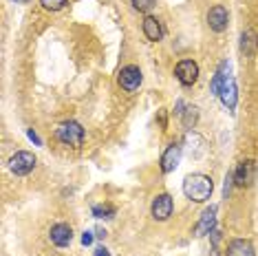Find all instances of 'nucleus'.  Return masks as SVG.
<instances>
[{
    "mask_svg": "<svg viewBox=\"0 0 258 256\" xmlns=\"http://www.w3.org/2000/svg\"><path fill=\"white\" fill-rule=\"evenodd\" d=\"M212 192H214V181L208 177V174L197 172V174H187L183 179V195L190 201L203 203L212 197Z\"/></svg>",
    "mask_w": 258,
    "mask_h": 256,
    "instance_id": "1",
    "label": "nucleus"
},
{
    "mask_svg": "<svg viewBox=\"0 0 258 256\" xmlns=\"http://www.w3.org/2000/svg\"><path fill=\"white\" fill-rule=\"evenodd\" d=\"M142 80H144V75L139 71V67H135V64H128V67H124L119 71V86L128 93L137 91L142 86Z\"/></svg>",
    "mask_w": 258,
    "mask_h": 256,
    "instance_id": "6",
    "label": "nucleus"
},
{
    "mask_svg": "<svg viewBox=\"0 0 258 256\" xmlns=\"http://www.w3.org/2000/svg\"><path fill=\"white\" fill-rule=\"evenodd\" d=\"M258 49V36L254 29H245L243 33H240V51H243L245 55H254Z\"/></svg>",
    "mask_w": 258,
    "mask_h": 256,
    "instance_id": "16",
    "label": "nucleus"
},
{
    "mask_svg": "<svg viewBox=\"0 0 258 256\" xmlns=\"http://www.w3.org/2000/svg\"><path fill=\"white\" fill-rule=\"evenodd\" d=\"M214 223H216V206H210L208 210H203L201 219H199L197 228H195V234L197 236H205L214 230Z\"/></svg>",
    "mask_w": 258,
    "mask_h": 256,
    "instance_id": "12",
    "label": "nucleus"
},
{
    "mask_svg": "<svg viewBox=\"0 0 258 256\" xmlns=\"http://www.w3.org/2000/svg\"><path fill=\"white\" fill-rule=\"evenodd\" d=\"M131 3H133V7L137 9V11H144V14H148V11L155 7L157 0H131Z\"/></svg>",
    "mask_w": 258,
    "mask_h": 256,
    "instance_id": "20",
    "label": "nucleus"
},
{
    "mask_svg": "<svg viewBox=\"0 0 258 256\" xmlns=\"http://www.w3.org/2000/svg\"><path fill=\"white\" fill-rule=\"evenodd\" d=\"M27 135H29V139H31L33 144H36V146H42V139L36 135V131H27Z\"/></svg>",
    "mask_w": 258,
    "mask_h": 256,
    "instance_id": "22",
    "label": "nucleus"
},
{
    "mask_svg": "<svg viewBox=\"0 0 258 256\" xmlns=\"http://www.w3.org/2000/svg\"><path fill=\"white\" fill-rule=\"evenodd\" d=\"M93 256H110V252H108L106 247H97L95 252H93Z\"/></svg>",
    "mask_w": 258,
    "mask_h": 256,
    "instance_id": "24",
    "label": "nucleus"
},
{
    "mask_svg": "<svg viewBox=\"0 0 258 256\" xmlns=\"http://www.w3.org/2000/svg\"><path fill=\"white\" fill-rule=\"evenodd\" d=\"M199 121V108L197 106H185L183 113H181V124H183L187 131H192V128L197 126Z\"/></svg>",
    "mask_w": 258,
    "mask_h": 256,
    "instance_id": "17",
    "label": "nucleus"
},
{
    "mask_svg": "<svg viewBox=\"0 0 258 256\" xmlns=\"http://www.w3.org/2000/svg\"><path fill=\"white\" fill-rule=\"evenodd\" d=\"M225 256H256V252L247 238H234V241H230V245H227Z\"/></svg>",
    "mask_w": 258,
    "mask_h": 256,
    "instance_id": "13",
    "label": "nucleus"
},
{
    "mask_svg": "<svg viewBox=\"0 0 258 256\" xmlns=\"http://www.w3.org/2000/svg\"><path fill=\"white\" fill-rule=\"evenodd\" d=\"M232 185H234V172H230V174H227V177H225V185H223V195H230V190H232Z\"/></svg>",
    "mask_w": 258,
    "mask_h": 256,
    "instance_id": "21",
    "label": "nucleus"
},
{
    "mask_svg": "<svg viewBox=\"0 0 258 256\" xmlns=\"http://www.w3.org/2000/svg\"><path fill=\"white\" fill-rule=\"evenodd\" d=\"M174 75L183 86H192L199 80V64L195 60H181L174 67Z\"/></svg>",
    "mask_w": 258,
    "mask_h": 256,
    "instance_id": "7",
    "label": "nucleus"
},
{
    "mask_svg": "<svg viewBox=\"0 0 258 256\" xmlns=\"http://www.w3.org/2000/svg\"><path fill=\"white\" fill-rule=\"evenodd\" d=\"M93 243V232H84L82 234V245H91Z\"/></svg>",
    "mask_w": 258,
    "mask_h": 256,
    "instance_id": "23",
    "label": "nucleus"
},
{
    "mask_svg": "<svg viewBox=\"0 0 258 256\" xmlns=\"http://www.w3.org/2000/svg\"><path fill=\"white\" fill-rule=\"evenodd\" d=\"M227 22H230V16H227V9L223 5H214L212 9L208 11V27L216 33H223L227 29Z\"/></svg>",
    "mask_w": 258,
    "mask_h": 256,
    "instance_id": "8",
    "label": "nucleus"
},
{
    "mask_svg": "<svg viewBox=\"0 0 258 256\" xmlns=\"http://www.w3.org/2000/svg\"><path fill=\"white\" fill-rule=\"evenodd\" d=\"M97 238H104V236H106V230H102V228H97V234H95Z\"/></svg>",
    "mask_w": 258,
    "mask_h": 256,
    "instance_id": "25",
    "label": "nucleus"
},
{
    "mask_svg": "<svg viewBox=\"0 0 258 256\" xmlns=\"http://www.w3.org/2000/svg\"><path fill=\"white\" fill-rule=\"evenodd\" d=\"M254 181H256V161L243 159L234 168V185H238V188H249Z\"/></svg>",
    "mask_w": 258,
    "mask_h": 256,
    "instance_id": "4",
    "label": "nucleus"
},
{
    "mask_svg": "<svg viewBox=\"0 0 258 256\" xmlns=\"http://www.w3.org/2000/svg\"><path fill=\"white\" fill-rule=\"evenodd\" d=\"M183 144H185V150H187V155L190 157H201L203 155V146H205V142H203V137L201 135H197L195 131H190L185 135V139H183Z\"/></svg>",
    "mask_w": 258,
    "mask_h": 256,
    "instance_id": "15",
    "label": "nucleus"
},
{
    "mask_svg": "<svg viewBox=\"0 0 258 256\" xmlns=\"http://www.w3.org/2000/svg\"><path fill=\"white\" fill-rule=\"evenodd\" d=\"M55 135L62 144H67V146L80 148L82 142H84V128H82L78 121H64V124L57 126Z\"/></svg>",
    "mask_w": 258,
    "mask_h": 256,
    "instance_id": "2",
    "label": "nucleus"
},
{
    "mask_svg": "<svg viewBox=\"0 0 258 256\" xmlns=\"http://www.w3.org/2000/svg\"><path fill=\"white\" fill-rule=\"evenodd\" d=\"M69 0H40V5L46 9V11H60Z\"/></svg>",
    "mask_w": 258,
    "mask_h": 256,
    "instance_id": "19",
    "label": "nucleus"
},
{
    "mask_svg": "<svg viewBox=\"0 0 258 256\" xmlns=\"http://www.w3.org/2000/svg\"><path fill=\"white\" fill-rule=\"evenodd\" d=\"M144 33L150 42H159L163 38V29H161V22L155 18V16H146L144 18Z\"/></svg>",
    "mask_w": 258,
    "mask_h": 256,
    "instance_id": "14",
    "label": "nucleus"
},
{
    "mask_svg": "<svg viewBox=\"0 0 258 256\" xmlns=\"http://www.w3.org/2000/svg\"><path fill=\"white\" fill-rule=\"evenodd\" d=\"M219 97H221L223 106H225L227 110H234V108H236V102H238V89H236V82H234L232 75L225 80V82H223L221 91H219Z\"/></svg>",
    "mask_w": 258,
    "mask_h": 256,
    "instance_id": "10",
    "label": "nucleus"
},
{
    "mask_svg": "<svg viewBox=\"0 0 258 256\" xmlns=\"http://www.w3.org/2000/svg\"><path fill=\"white\" fill-rule=\"evenodd\" d=\"M181 155H183V148H181L179 144H170V146L163 150V155H161V170L163 172H172L174 168L179 166Z\"/></svg>",
    "mask_w": 258,
    "mask_h": 256,
    "instance_id": "11",
    "label": "nucleus"
},
{
    "mask_svg": "<svg viewBox=\"0 0 258 256\" xmlns=\"http://www.w3.org/2000/svg\"><path fill=\"white\" fill-rule=\"evenodd\" d=\"M49 238H51V243L57 247H69L71 245V241H73V230H71V225H67V223H55L53 228L49 230Z\"/></svg>",
    "mask_w": 258,
    "mask_h": 256,
    "instance_id": "9",
    "label": "nucleus"
},
{
    "mask_svg": "<svg viewBox=\"0 0 258 256\" xmlns=\"http://www.w3.org/2000/svg\"><path fill=\"white\" fill-rule=\"evenodd\" d=\"M93 217H95V219H113L115 217V208L108 206V203L93 206Z\"/></svg>",
    "mask_w": 258,
    "mask_h": 256,
    "instance_id": "18",
    "label": "nucleus"
},
{
    "mask_svg": "<svg viewBox=\"0 0 258 256\" xmlns=\"http://www.w3.org/2000/svg\"><path fill=\"white\" fill-rule=\"evenodd\" d=\"M33 168H36V157H33V153H29V150H18L9 159V170L14 174H18V177H25Z\"/></svg>",
    "mask_w": 258,
    "mask_h": 256,
    "instance_id": "3",
    "label": "nucleus"
},
{
    "mask_svg": "<svg viewBox=\"0 0 258 256\" xmlns=\"http://www.w3.org/2000/svg\"><path fill=\"white\" fill-rule=\"evenodd\" d=\"M172 210H174V201L170 195H157L155 201H152L150 206V212H152V219L155 221H168L170 217H172Z\"/></svg>",
    "mask_w": 258,
    "mask_h": 256,
    "instance_id": "5",
    "label": "nucleus"
}]
</instances>
